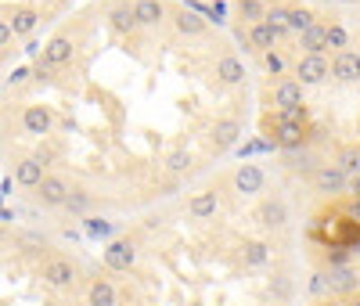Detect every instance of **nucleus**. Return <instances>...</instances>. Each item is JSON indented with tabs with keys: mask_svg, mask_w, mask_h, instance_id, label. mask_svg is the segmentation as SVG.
Here are the masks:
<instances>
[{
	"mask_svg": "<svg viewBox=\"0 0 360 306\" xmlns=\"http://www.w3.org/2000/svg\"><path fill=\"white\" fill-rule=\"evenodd\" d=\"M242 263H245V267H266V263H270V245L259 241V238L245 241V245H242Z\"/></svg>",
	"mask_w": 360,
	"mask_h": 306,
	"instance_id": "23",
	"label": "nucleus"
},
{
	"mask_svg": "<svg viewBox=\"0 0 360 306\" xmlns=\"http://www.w3.org/2000/svg\"><path fill=\"white\" fill-rule=\"evenodd\" d=\"M217 209H220V198H217V191H198V195L188 202L191 220H209V217H217Z\"/></svg>",
	"mask_w": 360,
	"mask_h": 306,
	"instance_id": "21",
	"label": "nucleus"
},
{
	"mask_svg": "<svg viewBox=\"0 0 360 306\" xmlns=\"http://www.w3.org/2000/svg\"><path fill=\"white\" fill-rule=\"evenodd\" d=\"M324 263L332 267V270H339V267H349V256H353V249H346V245H324Z\"/></svg>",
	"mask_w": 360,
	"mask_h": 306,
	"instance_id": "29",
	"label": "nucleus"
},
{
	"mask_svg": "<svg viewBox=\"0 0 360 306\" xmlns=\"http://www.w3.org/2000/svg\"><path fill=\"white\" fill-rule=\"evenodd\" d=\"M307 288H310V295H332V281H328V270H314Z\"/></svg>",
	"mask_w": 360,
	"mask_h": 306,
	"instance_id": "35",
	"label": "nucleus"
},
{
	"mask_svg": "<svg viewBox=\"0 0 360 306\" xmlns=\"http://www.w3.org/2000/svg\"><path fill=\"white\" fill-rule=\"evenodd\" d=\"M295 83L299 87H317V83H324L328 79V58L324 54H303L295 61Z\"/></svg>",
	"mask_w": 360,
	"mask_h": 306,
	"instance_id": "8",
	"label": "nucleus"
},
{
	"mask_svg": "<svg viewBox=\"0 0 360 306\" xmlns=\"http://www.w3.org/2000/svg\"><path fill=\"white\" fill-rule=\"evenodd\" d=\"M328 76H335L339 83H356L360 79V54L356 51H339L332 58V65H328Z\"/></svg>",
	"mask_w": 360,
	"mask_h": 306,
	"instance_id": "11",
	"label": "nucleus"
},
{
	"mask_svg": "<svg viewBox=\"0 0 360 306\" xmlns=\"http://www.w3.org/2000/svg\"><path fill=\"white\" fill-rule=\"evenodd\" d=\"M8 22V29H11V37L15 40H22V37H33L37 33V25H40V11L33 8V4H22V8H15L11 11V18H4Z\"/></svg>",
	"mask_w": 360,
	"mask_h": 306,
	"instance_id": "10",
	"label": "nucleus"
},
{
	"mask_svg": "<svg viewBox=\"0 0 360 306\" xmlns=\"http://www.w3.org/2000/svg\"><path fill=\"white\" fill-rule=\"evenodd\" d=\"M72 54H76V44L69 37H51L40 61H44V65H51V69H62V65H69V61H72Z\"/></svg>",
	"mask_w": 360,
	"mask_h": 306,
	"instance_id": "12",
	"label": "nucleus"
},
{
	"mask_svg": "<svg viewBox=\"0 0 360 306\" xmlns=\"http://www.w3.org/2000/svg\"><path fill=\"white\" fill-rule=\"evenodd\" d=\"M310 180H314V191H317V195H328V198H339V195L349 191V177H346L335 162L317 166V170L310 173Z\"/></svg>",
	"mask_w": 360,
	"mask_h": 306,
	"instance_id": "3",
	"label": "nucleus"
},
{
	"mask_svg": "<svg viewBox=\"0 0 360 306\" xmlns=\"http://www.w3.org/2000/svg\"><path fill=\"white\" fill-rule=\"evenodd\" d=\"M238 141H242V122H238V119H217L213 122V144L220 151L234 148Z\"/></svg>",
	"mask_w": 360,
	"mask_h": 306,
	"instance_id": "14",
	"label": "nucleus"
},
{
	"mask_svg": "<svg viewBox=\"0 0 360 306\" xmlns=\"http://www.w3.org/2000/svg\"><path fill=\"white\" fill-rule=\"evenodd\" d=\"M328 281H332V295H353L360 288V274L353 267H339L328 270Z\"/></svg>",
	"mask_w": 360,
	"mask_h": 306,
	"instance_id": "15",
	"label": "nucleus"
},
{
	"mask_svg": "<svg viewBox=\"0 0 360 306\" xmlns=\"http://www.w3.org/2000/svg\"><path fill=\"white\" fill-rule=\"evenodd\" d=\"M256 220H259L266 231H281V227H288V220H292V217H288V202L278 198V195H274V198H263L259 209H256Z\"/></svg>",
	"mask_w": 360,
	"mask_h": 306,
	"instance_id": "9",
	"label": "nucleus"
},
{
	"mask_svg": "<svg viewBox=\"0 0 360 306\" xmlns=\"http://www.w3.org/2000/svg\"><path fill=\"white\" fill-rule=\"evenodd\" d=\"M134 263H137V245H134L130 238H115V241H108V249H105V267H108V270L127 274Z\"/></svg>",
	"mask_w": 360,
	"mask_h": 306,
	"instance_id": "7",
	"label": "nucleus"
},
{
	"mask_svg": "<svg viewBox=\"0 0 360 306\" xmlns=\"http://www.w3.org/2000/svg\"><path fill=\"white\" fill-rule=\"evenodd\" d=\"M346 217H349V220H356V224H360V198H353V202H349V205H346Z\"/></svg>",
	"mask_w": 360,
	"mask_h": 306,
	"instance_id": "41",
	"label": "nucleus"
},
{
	"mask_svg": "<svg viewBox=\"0 0 360 306\" xmlns=\"http://www.w3.org/2000/svg\"><path fill=\"white\" fill-rule=\"evenodd\" d=\"M29 76H33V72H29V69H15V76H11V83H25Z\"/></svg>",
	"mask_w": 360,
	"mask_h": 306,
	"instance_id": "43",
	"label": "nucleus"
},
{
	"mask_svg": "<svg viewBox=\"0 0 360 306\" xmlns=\"http://www.w3.org/2000/svg\"><path fill=\"white\" fill-rule=\"evenodd\" d=\"M134 18H137V29L141 25H159L166 18V8H162V0H134Z\"/></svg>",
	"mask_w": 360,
	"mask_h": 306,
	"instance_id": "16",
	"label": "nucleus"
},
{
	"mask_svg": "<svg viewBox=\"0 0 360 306\" xmlns=\"http://www.w3.org/2000/svg\"><path fill=\"white\" fill-rule=\"evenodd\" d=\"M263 65H266V72H270V76H281L288 61H285V54H281V51H263Z\"/></svg>",
	"mask_w": 360,
	"mask_h": 306,
	"instance_id": "36",
	"label": "nucleus"
},
{
	"mask_svg": "<svg viewBox=\"0 0 360 306\" xmlns=\"http://www.w3.org/2000/svg\"><path fill=\"white\" fill-rule=\"evenodd\" d=\"M317 18H314V11H307V8H285V25H288V33H303V29H310Z\"/></svg>",
	"mask_w": 360,
	"mask_h": 306,
	"instance_id": "25",
	"label": "nucleus"
},
{
	"mask_svg": "<svg viewBox=\"0 0 360 306\" xmlns=\"http://www.w3.org/2000/svg\"><path fill=\"white\" fill-rule=\"evenodd\" d=\"M4 241H8V227H4V224H0V245H4Z\"/></svg>",
	"mask_w": 360,
	"mask_h": 306,
	"instance_id": "44",
	"label": "nucleus"
},
{
	"mask_svg": "<svg viewBox=\"0 0 360 306\" xmlns=\"http://www.w3.org/2000/svg\"><path fill=\"white\" fill-rule=\"evenodd\" d=\"M115 285L108 278H94L86 285V306H115Z\"/></svg>",
	"mask_w": 360,
	"mask_h": 306,
	"instance_id": "18",
	"label": "nucleus"
},
{
	"mask_svg": "<svg viewBox=\"0 0 360 306\" xmlns=\"http://www.w3.org/2000/svg\"><path fill=\"white\" fill-rule=\"evenodd\" d=\"M270 292H274L278 299H288V295H292V281H288V274H278V278L270 281Z\"/></svg>",
	"mask_w": 360,
	"mask_h": 306,
	"instance_id": "38",
	"label": "nucleus"
},
{
	"mask_svg": "<svg viewBox=\"0 0 360 306\" xmlns=\"http://www.w3.org/2000/svg\"><path fill=\"white\" fill-rule=\"evenodd\" d=\"M108 25L115 29V33H134L137 29V18H134V4H127V0H119V4H112L108 11Z\"/></svg>",
	"mask_w": 360,
	"mask_h": 306,
	"instance_id": "19",
	"label": "nucleus"
},
{
	"mask_svg": "<svg viewBox=\"0 0 360 306\" xmlns=\"http://www.w3.org/2000/svg\"><path fill=\"white\" fill-rule=\"evenodd\" d=\"M76 278H79V270H76V263L65 260V256H47L44 267H40V281H44L47 288H54V292H69V288L76 285Z\"/></svg>",
	"mask_w": 360,
	"mask_h": 306,
	"instance_id": "2",
	"label": "nucleus"
},
{
	"mask_svg": "<svg viewBox=\"0 0 360 306\" xmlns=\"http://www.w3.org/2000/svg\"><path fill=\"white\" fill-rule=\"evenodd\" d=\"M263 134H266L270 144L281 148V151H299V148H307V141H310L307 127H295V122H281L278 115H266V119H263Z\"/></svg>",
	"mask_w": 360,
	"mask_h": 306,
	"instance_id": "1",
	"label": "nucleus"
},
{
	"mask_svg": "<svg viewBox=\"0 0 360 306\" xmlns=\"http://www.w3.org/2000/svg\"><path fill=\"white\" fill-rule=\"evenodd\" d=\"M188 166H191V151L188 148H173L166 155V170L169 173H188Z\"/></svg>",
	"mask_w": 360,
	"mask_h": 306,
	"instance_id": "30",
	"label": "nucleus"
},
{
	"mask_svg": "<svg viewBox=\"0 0 360 306\" xmlns=\"http://www.w3.org/2000/svg\"><path fill=\"white\" fill-rule=\"evenodd\" d=\"M112 231H115V227H112L108 220H86V234H90V238H112Z\"/></svg>",
	"mask_w": 360,
	"mask_h": 306,
	"instance_id": "37",
	"label": "nucleus"
},
{
	"mask_svg": "<svg viewBox=\"0 0 360 306\" xmlns=\"http://www.w3.org/2000/svg\"><path fill=\"white\" fill-rule=\"evenodd\" d=\"M324 47L346 51V47H349V33H346L342 25H324Z\"/></svg>",
	"mask_w": 360,
	"mask_h": 306,
	"instance_id": "32",
	"label": "nucleus"
},
{
	"mask_svg": "<svg viewBox=\"0 0 360 306\" xmlns=\"http://www.w3.org/2000/svg\"><path fill=\"white\" fill-rule=\"evenodd\" d=\"M11 40H15V37H11V29H8V22L0 18V51H4V47L11 44Z\"/></svg>",
	"mask_w": 360,
	"mask_h": 306,
	"instance_id": "39",
	"label": "nucleus"
},
{
	"mask_svg": "<svg viewBox=\"0 0 360 306\" xmlns=\"http://www.w3.org/2000/svg\"><path fill=\"white\" fill-rule=\"evenodd\" d=\"M278 119H281V122H295V127H307L310 112H307V105H292V108H281Z\"/></svg>",
	"mask_w": 360,
	"mask_h": 306,
	"instance_id": "34",
	"label": "nucleus"
},
{
	"mask_svg": "<svg viewBox=\"0 0 360 306\" xmlns=\"http://www.w3.org/2000/svg\"><path fill=\"white\" fill-rule=\"evenodd\" d=\"M217 79L224 83V87H238V83H245V65L238 61L234 54H224L220 61H217Z\"/></svg>",
	"mask_w": 360,
	"mask_h": 306,
	"instance_id": "17",
	"label": "nucleus"
},
{
	"mask_svg": "<svg viewBox=\"0 0 360 306\" xmlns=\"http://www.w3.org/2000/svg\"><path fill=\"white\" fill-rule=\"evenodd\" d=\"M231 188L242 195V198H252V195H259L266 188V173L259 166H252V162H242V166L231 173Z\"/></svg>",
	"mask_w": 360,
	"mask_h": 306,
	"instance_id": "5",
	"label": "nucleus"
},
{
	"mask_svg": "<svg viewBox=\"0 0 360 306\" xmlns=\"http://www.w3.org/2000/svg\"><path fill=\"white\" fill-rule=\"evenodd\" d=\"M18 122H22V134H29V137H47V134L54 130V112H51L47 105H25Z\"/></svg>",
	"mask_w": 360,
	"mask_h": 306,
	"instance_id": "6",
	"label": "nucleus"
},
{
	"mask_svg": "<svg viewBox=\"0 0 360 306\" xmlns=\"http://www.w3.org/2000/svg\"><path fill=\"white\" fill-rule=\"evenodd\" d=\"M335 166L346 173V177H353V173H360V144H346V148H339V155H335Z\"/></svg>",
	"mask_w": 360,
	"mask_h": 306,
	"instance_id": "26",
	"label": "nucleus"
},
{
	"mask_svg": "<svg viewBox=\"0 0 360 306\" xmlns=\"http://www.w3.org/2000/svg\"><path fill=\"white\" fill-rule=\"evenodd\" d=\"M37 202L40 205H47V209H62L65 205V198H69V180L65 177H58V173H44V180L37 184Z\"/></svg>",
	"mask_w": 360,
	"mask_h": 306,
	"instance_id": "4",
	"label": "nucleus"
},
{
	"mask_svg": "<svg viewBox=\"0 0 360 306\" xmlns=\"http://www.w3.org/2000/svg\"><path fill=\"white\" fill-rule=\"evenodd\" d=\"M249 44H252V51H274L278 37H274V29H270L266 22H252L249 25Z\"/></svg>",
	"mask_w": 360,
	"mask_h": 306,
	"instance_id": "24",
	"label": "nucleus"
},
{
	"mask_svg": "<svg viewBox=\"0 0 360 306\" xmlns=\"http://www.w3.org/2000/svg\"><path fill=\"white\" fill-rule=\"evenodd\" d=\"M299 37H303V51L307 54H324V25L321 22H314L310 29H303Z\"/></svg>",
	"mask_w": 360,
	"mask_h": 306,
	"instance_id": "28",
	"label": "nucleus"
},
{
	"mask_svg": "<svg viewBox=\"0 0 360 306\" xmlns=\"http://www.w3.org/2000/svg\"><path fill=\"white\" fill-rule=\"evenodd\" d=\"M62 209H69V212H72V217H83V212L90 209V191H79V188H72Z\"/></svg>",
	"mask_w": 360,
	"mask_h": 306,
	"instance_id": "31",
	"label": "nucleus"
},
{
	"mask_svg": "<svg viewBox=\"0 0 360 306\" xmlns=\"http://www.w3.org/2000/svg\"><path fill=\"white\" fill-rule=\"evenodd\" d=\"M15 180L22 184V188L33 191L37 184L44 180V162H40L37 155H25V159H18V162H15Z\"/></svg>",
	"mask_w": 360,
	"mask_h": 306,
	"instance_id": "13",
	"label": "nucleus"
},
{
	"mask_svg": "<svg viewBox=\"0 0 360 306\" xmlns=\"http://www.w3.org/2000/svg\"><path fill=\"white\" fill-rule=\"evenodd\" d=\"M274 105H278V112L292 108V105H303V87H299L295 79H281L274 87Z\"/></svg>",
	"mask_w": 360,
	"mask_h": 306,
	"instance_id": "22",
	"label": "nucleus"
},
{
	"mask_svg": "<svg viewBox=\"0 0 360 306\" xmlns=\"http://www.w3.org/2000/svg\"><path fill=\"white\" fill-rule=\"evenodd\" d=\"M51 72H54L51 65H44V61H37V69H33V76H37L40 83H44V79H51Z\"/></svg>",
	"mask_w": 360,
	"mask_h": 306,
	"instance_id": "40",
	"label": "nucleus"
},
{
	"mask_svg": "<svg viewBox=\"0 0 360 306\" xmlns=\"http://www.w3.org/2000/svg\"><path fill=\"white\" fill-rule=\"evenodd\" d=\"M349 195H353V198H360V173H353V177H349Z\"/></svg>",
	"mask_w": 360,
	"mask_h": 306,
	"instance_id": "42",
	"label": "nucleus"
},
{
	"mask_svg": "<svg viewBox=\"0 0 360 306\" xmlns=\"http://www.w3.org/2000/svg\"><path fill=\"white\" fill-rule=\"evenodd\" d=\"M238 15H242L245 22H263L266 8L259 4V0H238Z\"/></svg>",
	"mask_w": 360,
	"mask_h": 306,
	"instance_id": "33",
	"label": "nucleus"
},
{
	"mask_svg": "<svg viewBox=\"0 0 360 306\" xmlns=\"http://www.w3.org/2000/svg\"><path fill=\"white\" fill-rule=\"evenodd\" d=\"M15 245L25 253V256H40L44 249H47V238L40 234V231H25V234H18L15 238Z\"/></svg>",
	"mask_w": 360,
	"mask_h": 306,
	"instance_id": "27",
	"label": "nucleus"
},
{
	"mask_svg": "<svg viewBox=\"0 0 360 306\" xmlns=\"http://www.w3.org/2000/svg\"><path fill=\"white\" fill-rule=\"evenodd\" d=\"M346 306H360V299H346Z\"/></svg>",
	"mask_w": 360,
	"mask_h": 306,
	"instance_id": "45",
	"label": "nucleus"
},
{
	"mask_svg": "<svg viewBox=\"0 0 360 306\" xmlns=\"http://www.w3.org/2000/svg\"><path fill=\"white\" fill-rule=\"evenodd\" d=\"M173 29L180 37H202L205 33V18H198L195 11H188V8H176L173 11Z\"/></svg>",
	"mask_w": 360,
	"mask_h": 306,
	"instance_id": "20",
	"label": "nucleus"
}]
</instances>
